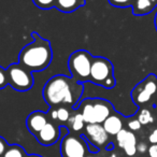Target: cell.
I'll return each instance as SVG.
<instances>
[{
	"label": "cell",
	"instance_id": "obj_31",
	"mask_svg": "<svg viewBox=\"0 0 157 157\" xmlns=\"http://www.w3.org/2000/svg\"><path fill=\"white\" fill-rule=\"evenodd\" d=\"M86 157H93V156H86Z\"/></svg>",
	"mask_w": 157,
	"mask_h": 157
},
{
	"label": "cell",
	"instance_id": "obj_2",
	"mask_svg": "<svg viewBox=\"0 0 157 157\" xmlns=\"http://www.w3.org/2000/svg\"><path fill=\"white\" fill-rule=\"evenodd\" d=\"M33 41L22 48L18 55V63L30 72L43 71L50 66L53 59L51 42L40 37L37 33H31Z\"/></svg>",
	"mask_w": 157,
	"mask_h": 157
},
{
	"label": "cell",
	"instance_id": "obj_28",
	"mask_svg": "<svg viewBox=\"0 0 157 157\" xmlns=\"http://www.w3.org/2000/svg\"><path fill=\"white\" fill-rule=\"evenodd\" d=\"M154 25H155V29H156V31H157V12H156V14H155V17H154Z\"/></svg>",
	"mask_w": 157,
	"mask_h": 157
},
{
	"label": "cell",
	"instance_id": "obj_30",
	"mask_svg": "<svg viewBox=\"0 0 157 157\" xmlns=\"http://www.w3.org/2000/svg\"><path fill=\"white\" fill-rule=\"evenodd\" d=\"M109 157H117V156H116V154H115V153H112V154L110 155Z\"/></svg>",
	"mask_w": 157,
	"mask_h": 157
},
{
	"label": "cell",
	"instance_id": "obj_23",
	"mask_svg": "<svg viewBox=\"0 0 157 157\" xmlns=\"http://www.w3.org/2000/svg\"><path fill=\"white\" fill-rule=\"evenodd\" d=\"M141 123L138 121V118H136V120H131L128 122V128L130 129V131H137L139 130L140 128H141Z\"/></svg>",
	"mask_w": 157,
	"mask_h": 157
},
{
	"label": "cell",
	"instance_id": "obj_18",
	"mask_svg": "<svg viewBox=\"0 0 157 157\" xmlns=\"http://www.w3.org/2000/svg\"><path fill=\"white\" fill-rule=\"evenodd\" d=\"M26 152L24 148L18 144H13V145H9L8 148L6 150L5 154L2 157H26Z\"/></svg>",
	"mask_w": 157,
	"mask_h": 157
},
{
	"label": "cell",
	"instance_id": "obj_13",
	"mask_svg": "<svg viewBox=\"0 0 157 157\" xmlns=\"http://www.w3.org/2000/svg\"><path fill=\"white\" fill-rule=\"evenodd\" d=\"M102 126L109 136H116L123 129V120L117 113L114 112L102 123Z\"/></svg>",
	"mask_w": 157,
	"mask_h": 157
},
{
	"label": "cell",
	"instance_id": "obj_22",
	"mask_svg": "<svg viewBox=\"0 0 157 157\" xmlns=\"http://www.w3.org/2000/svg\"><path fill=\"white\" fill-rule=\"evenodd\" d=\"M8 85V76H7V69L0 66V90L5 88Z\"/></svg>",
	"mask_w": 157,
	"mask_h": 157
},
{
	"label": "cell",
	"instance_id": "obj_27",
	"mask_svg": "<svg viewBox=\"0 0 157 157\" xmlns=\"http://www.w3.org/2000/svg\"><path fill=\"white\" fill-rule=\"evenodd\" d=\"M147 150H148L147 145H146V144L144 143V142H141V143H138V144H137V152L145 153Z\"/></svg>",
	"mask_w": 157,
	"mask_h": 157
},
{
	"label": "cell",
	"instance_id": "obj_17",
	"mask_svg": "<svg viewBox=\"0 0 157 157\" xmlns=\"http://www.w3.org/2000/svg\"><path fill=\"white\" fill-rule=\"evenodd\" d=\"M78 111V110H76ZM69 127L72 131H81L82 129L85 128V121L80 112H75L74 114H71L69 121H68Z\"/></svg>",
	"mask_w": 157,
	"mask_h": 157
},
{
	"label": "cell",
	"instance_id": "obj_26",
	"mask_svg": "<svg viewBox=\"0 0 157 157\" xmlns=\"http://www.w3.org/2000/svg\"><path fill=\"white\" fill-rule=\"evenodd\" d=\"M148 141L152 144H157V128L154 129L152 131V133L148 136Z\"/></svg>",
	"mask_w": 157,
	"mask_h": 157
},
{
	"label": "cell",
	"instance_id": "obj_11",
	"mask_svg": "<svg viewBox=\"0 0 157 157\" xmlns=\"http://www.w3.org/2000/svg\"><path fill=\"white\" fill-rule=\"evenodd\" d=\"M116 137V142H117L118 146L124 150L125 154L128 156H135L137 153V138H136L135 133L130 130L123 128Z\"/></svg>",
	"mask_w": 157,
	"mask_h": 157
},
{
	"label": "cell",
	"instance_id": "obj_14",
	"mask_svg": "<svg viewBox=\"0 0 157 157\" xmlns=\"http://www.w3.org/2000/svg\"><path fill=\"white\" fill-rule=\"evenodd\" d=\"M157 7V0H135L132 5V13L135 15L150 14Z\"/></svg>",
	"mask_w": 157,
	"mask_h": 157
},
{
	"label": "cell",
	"instance_id": "obj_7",
	"mask_svg": "<svg viewBox=\"0 0 157 157\" xmlns=\"http://www.w3.org/2000/svg\"><path fill=\"white\" fill-rule=\"evenodd\" d=\"M86 143L81 137L68 133L60 143V154L63 157H85Z\"/></svg>",
	"mask_w": 157,
	"mask_h": 157
},
{
	"label": "cell",
	"instance_id": "obj_24",
	"mask_svg": "<svg viewBox=\"0 0 157 157\" xmlns=\"http://www.w3.org/2000/svg\"><path fill=\"white\" fill-rule=\"evenodd\" d=\"M8 146H9V145H8L6 139H3V138L0 136V156L5 154V152H6V150L8 148Z\"/></svg>",
	"mask_w": 157,
	"mask_h": 157
},
{
	"label": "cell",
	"instance_id": "obj_20",
	"mask_svg": "<svg viewBox=\"0 0 157 157\" xmlns=\"http://www.w3.org/2000/svg\"><path fill=\"white\" fill-rule=\"evenodd\" d=\"M33 5L41 10H50L55 8L56 0H33Z\"/></svg>",
	"mask_w": 157,
	"mask_h": 157
},
{
	"label": "cell",
	"instance_id": "obj_12",
	"mask_svg": "<svg viewBox=\"0 0 157 157\" xmlns=\"http://www.w3.org/2000/svg\"><path fill=\"white\" fill-rule=\"evenodd\" d=\"M48 123V114L42 111H33L27 116L26 127L29 132L33 136H37L38 132Z\"/></svg>",
	"mask_w": 157,
	"mask_h": 157
},
{
	"label": "cell",
	"instance_id": "obj_9",
	"mask_svg": "<svg viewBox=\"0 0 157 157\" xmlns=\"http://www.w3.org/2000/svg\"><path fill=\"white\" fill-rule=\"evenodd\" d=\"M93 105V124H102L111 114L114 108L110 101L102 98H92Z\"/></svg>",
	"mask_w": 157,
	"mask_h": 157
},
{
	"label": "cell",
	"instance_id": "obj_21",
	"mask_svg": "<svg viewBox=\"0 0 157 157\" xmlns=\"http://www.w3.org/2000/svg\"><path fill=\"white\" fill-rule=\"evenodd\" d=\"M110 5H112L113 7L121 8V9H124V8L132 7L135 0H108Z\"/></svg>",
	"mask_w": 157,
	"mask_h": 157
},
{
	"label": "cell",
	"instance_id": "obj_10",
	"mask_svg": "<svg viewBox=\"0 0 157 157\" xmlns=\"http://www.w3.org/2000/svg\"><path fill=\"white\" fill-rule=\"evenodd\" d=\"M35 137L37 138L40 144L50 146L58 141L59 137H60V129H59L58 125H56L55 123L48 122Z\"/></svg>",
	"mask_w": 157,
	"mask_h": 157
},
{
	"label": "cell",
	"instance_id": "obj_1",
	"mask_svg": "<svg viewBox=\"0 0 157 157\" xmlns=\"http://www.w3.org/2000/svg\"><path fill=\"white\" fill-rule=\"evenodd\" d=\"M84 86L72 76L56 74L52 76L43 87V98L51 108L65 105L75 108L83 94Z\"/></svg>",
	"mask_w": 157,
	"mask_h": 157
},
{
	"label": "cell",
	"instance_id": "obj_3",
	"mask_svg": "<svg viewBox=\"0 0 157 157\" xmlns=\"http://www.w3.org/2000/svg\"><path fill=\"white\" fill-rule=\"evenodd\" d=\"M90 82L98 86H102L107 90L113 88L116 85L113 63L105 57H94L90 69Z\"/></svg>",
	"mask_w": 157,
	"mask_h": 157
},
{
	"label": "cell",
	"instance_id": "obj_6",
	"mask_svg": "<svg viewBox=\"0 0 157 157\" xmlns=\"http://www.w3.org/2000/svg\"><path fill=\"white\" fill-rule=\"evenodd\" d=\"M157 92V76L150 73L145 78L137 84L130 93L131 100L138 107L145 105Z\"/></svg>",
	"mask_w": 157,
	"mask_h": 157
},
{
	"label": "cell",
	"instance_id": "obj_29",
	"mask_svg": "<svg viewBox=\"0 0 157 157\" xmlns=\"http://www.w3.org/2000/svg\"><path fill=\"white\" fill-rule=\"evenodd\" d=\"M26 157H42L40 155H36V154H33V155H27Z\"/></svg>",
	"mask_w": 157,
	"mask_h": 157
},
{
	"label": "cell",
	"instance_id": "obj_25",
	"mask_svg": "<svg viewBox=\"0 0 157 157\" xmlns=\"http://www.w3.org/2000/svg\"><path fill=\"white\" fill-rule=\"evenodd\" d=\"M150 157H157V144H152L147 150Z\"/></svg>",
	"mask_w": 157,
	"mask_h": 157
},
{
	"label": "cell",
	"instance_id": "obj_8",
	"mask_svg": "<svg viewBox=\"0 0 157 157\" xmlns=\"http://www.w3.org/2000/svg\"><path fill=\"white\" fill-rule=\"evenodd\" d=\"M84 137L96 148L103 147L109 141V133L103 128L102 124H86Z\"/></svg>",
	"mask_w": 157,
	"mask_h": 157
},
{
	"label": "cell",
	"instance_id": "obj_16",
	"mask_svg": "<svg viewBox=\"0 0 157 157\" xmlns=\"http://www.w3.org/2000/svg\"><path fill=\"white\" fill-rule=\"evenodd\" d=\"M85 5V0H56L55 8L63 13H71Z\"/></svg>",
	"mask_w": 157,
	"mask_h": 157
},
{
	"label": "cell",
	"instance_id": "obj_15",
	"mask_svg": "<svg viewBox=\"0 0 157 157\" xmlns=\"http://www.w3.org/2000/svg\"><path fill=\"white\" fill-rule=\"evenodd\" d=\"M71 108L65 107V105H59V107L51 108L50 111L48 113V116H50L51 120L57 123H68L70 116H71V112H70Z\"/></svg>",
	"mask_w": 157,
	"mask_h": 157
},
{
	"label": "cell",
	"instance_id": "obj_5",
	"mask_svg": "<svg viewBox=\"0 0 157 157\" xmlns=\"http://www.w3.org/2000/svg\"><path fill=\"white\" fill-rule=\"evenodd\" d=\"M8 85L17 92H27L35 84L33 72L22 66L20 63L10 65L7 68Z\"/></svg>",
	"mask_w": 157,
	"mask_h": 157
},
{
	"label": "cell",
	"instance_id": "obj_4",
	"mask_svg": "<svg viewBox=\"0 0 157 157\" xmlns=\"http://www.w3.org/2000/svg\"><path fill=\"white\" fill-rule=\"evenodd\" d=\"M93 58V55L86 50H78L69 56L68 68L76 82L82 84L90 82Z\"/></svg>",
	"mask_w": 157,
	"mask_h": 157
},
{
	"label": "cell",
	"instance_id": "obj_19",
	"mask_svg": "<svg viewBox=\"0 0 157 157\" xmlns=\"http://www.w3.org/2000/svg\"><path fill=\"white\" fill-rule=\"evenodd\" d=\"M138 121L141 123V125H147L152 124L154 122V117H153L152 113L150 110L147 109H141L138 113Z\"/></svg>",
	"mask_w": 157,
	"mask_h": 157
}]
</instances>
